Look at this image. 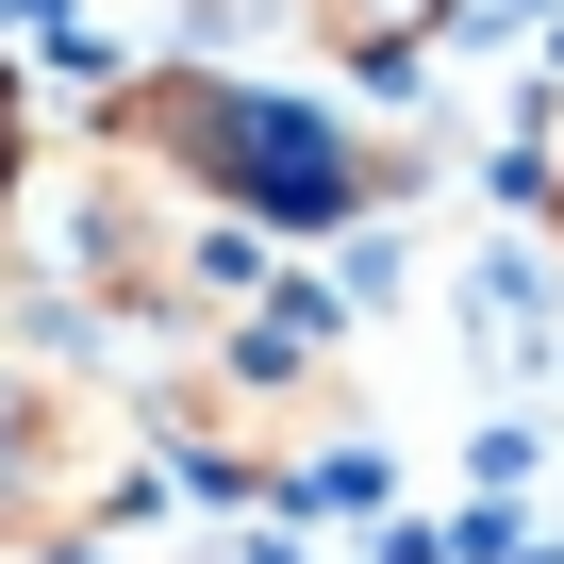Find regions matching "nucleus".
<instances>
[{
  "label": "nucleus",
  "instance_id": "nucleus-1",
  "mask_svg": "<svg viewBox=\"0 0 564 564\" xmlns=\"http://www.w3.org/2000/svg\"><path fill=\"white\" fill-rule=\"evenodd\" d=\"M133 432H150V465L183 481V498H232V514H282L349 432H366V399H349V366L333 349H282V333H249V316H216V333H166V349H133Z\"/></svg>",
  "mask_w": 564,
  "mask_h": 564
},
{
  "label": "nucleus",
  "instance_id": "nucleus-2",
  "mask_svg": "<svg viewBox=\"0 0 564 564\" xmlns=\"http://www.w3.org/2000/svg\"><path fill=\"white\" fill-rule=\"evenodd\" d=\"M183 481L150 465V432H133V399H117V366L100 349H67V333H0V547H100V531H150Z\"/></svg>",
  "mask_w": 564,
  "mask_h": 564
},
{
  "label": "nucleus",
  "instance_id": "nucleus-3",
  "mask_svg": "<svg viewBox=\"0 0 564 564\" xmlns=\"http://www.w3.org/2000/svg\"><path fill=\"white\" fill-rule=\"evenodd\" d=\"M216 216L265 232V249H333V232H366V216H382V183H366V117L316 100V84H249V67H232Z\"/></svg>",
  "mask_w": 564,
  "mask_h": 564
},
{
  "label": "nucleus",
  "instance_id": "nucleus-4",
  "mask_svg": "<svg viewBox=\"0 0 564 564\" xmlns=\"http://www.w3.org/2000/svg\"><path fill=\"white\" fill-rule=\"evenodd\" d=\"M465 349H481V366H564V265H547L531 232H498V249L465 265Z\"/></svg>",
  "mask_w": 564,
  "mask_h": 564
},
{
  "label": "nucleus",
  "instance_id": "nucleus-5",
  "mask_svg": "<svg viewBox=\"0 0 564 564\" xmlns=\"http://www.w3.org/2000/svg\"><path fill=\"white\" fill-rule=\"evenodd\" d=\"M481 183H498V216H514V232H531V216H564V34L514 67V133H498V166H481Z\"/></svg>",
  "mask_w": 564,
  "mask_h": 564
},
{
  "label": "nucleus",
  "instance_id": "nucleus-6",
  "mask_svg": "<svg viewBox=\"0 0 564 564\" xmlns=\"http://www.w3.org/2000/svg\"><path fill=\"white\" fill-rule=\"evenodd\" d=\"M34 67H18V34H0V232H18V183H34Z\"/></svg>",
  "mask_w": 564,
  "mask_h": 564
},
{
  "label": "nucleus",
  "instance_id": "nucleus-7",
  "mask_svg": "<svg viewBox=\"0 0 564 564\" xmlns=\"http://www.w3.org/2000/svg\"><path fill=\"white\" fill-rule=\"evenodd\" d=\"M465 465H481V498H514V481H531V465H547V432H531V415H498V432H481V448H465Z\"/></svg>",
  "mask_w": 564,
  "mask_h": 564
}]
</instances>
